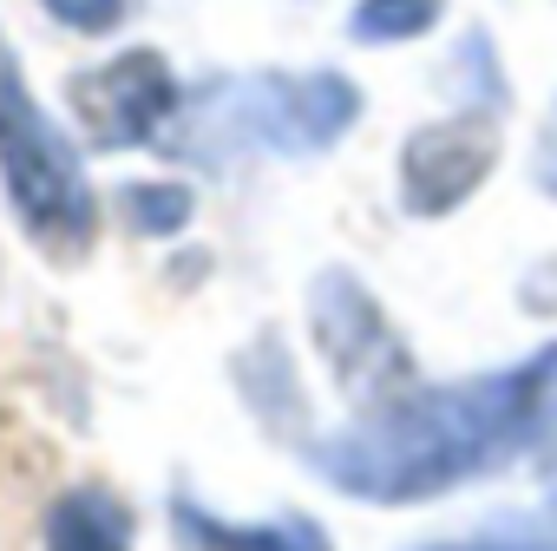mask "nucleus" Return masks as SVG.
Listing matches in <instances>:
<instances>
[{
	"label": "nucleus",
	"mask_w": 557,
	"mask_h": 551,
	"mask_svg": "<svg viewBox=\"0 0 557 551\" xmlns=\"http://www.w3.org/2000/svg\"><path fill=\"white\" fill-rule=\"evenodd\" d=\"M119 204H125L132 230H145V236H171V230L190 223V191L184 184H125Z\"/></svg>",
	"instance_id": "obj_10"
},
{
	"label": "nucleus",
	"mask_w": 557,
	"mask_h": 551,
	"mask_svg": "<svg viewBox=\"0 0 557 551\" xmlns=\"http://www.w3.org/2000/svg\"><path fill=\"white\" fill-rule=\"evenodd\" d=\"M440 8H446V0H361V8H355V21H348V34H355L361 47L420 40V34L440 21Z\"/></svg>",
	"instance_id": "obj_9"
},
{
	"label": "nucleus",
	"mask_w": 557,
	"mask_h": 551,
	"mask_svg": "<svg viewBox=\"0 0 557 551\" xmlns=\"http://www.w3.org/2000/svg\"><path fill=\"white\" fill-rule=\"evenodd\" d=\"M550 492H557V440H550Z\"/></svg>",
	"instance_id": "obj_14"
},
{
	"label": "nucleus",
	"mask_w": 557,
	"mask_h": 551,
	"mask_svg": "<svg viewBox=\"0 0 557 551\" xmlns=\"http://www.w3.org/2000/svg\"><path fill=\"white\" fill-rule=\"evenodd\" d=\"M309 335L335 375V388L368 414L394 394L413 388V355L400 342V329L387 322V309L374 303V290L348 269H322L309 283Z\"/></svg>",
	"instance_id": "obj_4"
},
{
	"label": "nucleus",
	"mask_w": 557,
	"mask_h": 551,
	"mask_svg": "<svg viewBox=\"0 0 557 551\" xmlns=\"http://www.w3.org/2000/svg\"><path fill=\"white\" fill-rule=\"evenodd\" d=\"M66 106H73V119L86 125V138L99 151H132V145H151L177 119L184 99H177V79H171L164 53L132 47V53H112V60L73 73Z\"/></svg>",
	"instance_id": "obj_5"
},
{
	"label": "nucleus",
	"mask_w": 557,
	"mask_h": 551,
	"mask_svg": "<svg viewBox=\"0 0 557 551\" xmlns=\"http://www.w3.org/2000/svg\"><path fill=\"white\" fill-rule=\"evenodd\" d=\"M40 8H47L60 27H73V34H112V27L132 14V0H40Z\"/></svg>",
	"instance_id": "obj_11"
},
{
	"label": "nucleus",
	"mask_w": 557,
	"mask_h": 551,
	"mask_svg": "<svg viewBox=\"0 0 557 551\" xmlns=\"http://www.w3.org/2000/svg\"><path fill=\"white\" fill-rule=\"evenodd\" d=\"M361 119V86L348 73H236L210 79L177 106V151L190 164L236 158H322Z\"/></svg>",
	"instance_id": "obj_2"
},
{
	"label": "nucleus",
	"mask_w": 557,
	"mask_h": 551,
	"mask_svg": "<svg viewBox=\"0 0 557 551\" xmlns=\"http://www.w3.org/2000/svg\"><path fill=\"white\" fill-rule=\"evenodd\" d=\"M47 551H132V512L106 486H73L47 512Z\"/></svg>",
	"instance_id": "obj_8"
},
{
	"label": "nucleus",
	"mask_w": 557,
	"mask_h": 551,
	"mask_svg": "<svg viewBox=\"0 0 557 551\" xmlns=\"http://www.w3.org/2000/svg\"><path fill=\"white\" fill-rule=\"evenodd\" d=\"M550 388H557V342L453 388H407L368 407L355 427L309 440L302 453L348 499H374V505L440 499L453 486L511 466L537 440Z\"/></svg>",
	"instance_id": "obj_1"
},
{
	"label": "nucleus",
	"mask_w": 557,
	"mask_h": 551,
	"mask_svg": "<svg viewBox=\"0 0 557 551\" xmlns=\"http://www.w3.org/2000/svg\"><path fill=\"white\" fill-rule=\"evenodd\" d=\"M498 164V119L492 106H466L453 119L420 125L400 145V204L407 217H446L459 210Z\"/></svg>",
	"instance_id": "obj_6"
},
{
	"label": "nucleus",
	"mask_w": 557,
	"mask_h": 551,
	"mask_svg": "<svg viewBox=\"0 0 557 551\" xmlns=\"http://www.w3.org/2000/svg\"><path fill=\"white\" fill-rule=\"evenodd\" d=\"M171 525H177V544L184 551H335L329 531L302 512H283V518H256V525H236V518H216L203 499L177 492L171 499Z\"/></svg>",
	"instance_id": "obj_7"
},
{
	"label": "nucleus",
	"mask_w": 557,
	"mask_h": 551,
	"mask_svg": "<svg viewBox=\"0 0 557 551\" xmlns=\"http://www.w3.org/2000/svg\"><path fill=\"white\" fill-rule=\"evenodd\" d=\"M0 184H8L21 230L53 262H79L92 249L99 204L79 171V151L53 125V112H40V99L21 79V66L8 60V47H0Z\"/></svg>",
	"instance_id": "obj_3"
},
{
	"label": "nucleus",
	"mask_w": 557,
	"mask_h": 551,
	"mask_svg": "<svg viewBox=\"0 0 557 551\" xmlns=\"http://www.w3.org/2000/svg\"><path fill=\"white\" fill-rule=\"evenodd\" d=\"M544 184H557V112L544 125Z\"/></svg>",
	"instance_id": "obj_13"
},
{
	"label": "nucleus",
	"mask_w": 557,
	"mask_h": 551,
	"mask_svg": "<svg viewBox=\"0 0 557 551\" xmlns=\"http://www.w3.org/2000/svg\"><path fill=\"white\" fill-rule=\"evenodd\" d=\"M420 551H557V544H544V538H518V531H492V538H453V544H420Z\"/></svg>",
	"instance_id": "obj_12"
}]
</instances>
